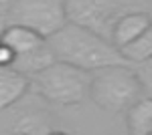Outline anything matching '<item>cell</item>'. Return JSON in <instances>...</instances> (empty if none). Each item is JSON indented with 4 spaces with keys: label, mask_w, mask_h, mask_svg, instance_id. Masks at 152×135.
<instances>
[{
    "label": "cell",
    "mask_w": 152,
    "mask_h": 135,
    "mask_svg": "<svg viewBox=\"0 0 152 135\" xmlns=\"http://www.w3.org/2000/svg\"><path fill=\"white\" fill-rule=\"evenodd\" d=\"M47 43L57 61L85 71H95L107 65H130L110 38L71 20H67L57 32L47 36Z\"/></svg>",
    "instance_id": "6da1fadb"
},
{
    "label": "cell",
    "mask_w": 152,
    "mask_h": 135,
    "mask_svg": "<svg viewBox=\"0 0 152 135\" xmlns=\"http://www.w3.org/2000/svg\"><path fill=\"white\" fill-rule=\"evenodd\" d=\"M142 91L144 85L132 65H107L91 71L89 99L105 113L126 111L142 97Z\"/></svg>",
    "instance_id": "7a4b0ae2"
},
{
    "label": "cell",
    "mask_w": 152,
    "mask_h": 135,
    "mask_svg": "<svg viewBox=\"0 0 152 135\" xmlns=\"http://www.w3.org/2000/svg\"><path fill=\"white\" fill-rule=\"evenodd\" d=\"M89 83L91 71L55 61L53 65L31 77V89L39 97H43L45 103L73 107L81 105L89 97Z\"/></svg>",
    "instance_id": "3957f363"
},
{
    "label": "cell",
    "mask_w": 152,
    "mask_h": 135,
    "mask_svg": "<svg viewBox=\"0 0 152 135\" xmlns=\"http://www.w3.org/2000/svg\"><path fill=\"white\" fill-rule=\"evenodd\" d=\"M6 24H23L45 38L69 20L65 0H14L4 16Z\"/></svg>",
    "instance_id": "277c9868"
},
{
    "label": "cell",
    "mask_w": 152,
    "mask_h": 135,
    "mask_svg": "<svg viewBox=\"0 0 152 135\" xmlns=\"http://www.w3.org/2000/svg\"><path fill=\"white\" fill-rule=\"evenodd\" d=\"M71 22L110 38L116 20L132 10L136 0H65Z\"/></svg>",
    "instance_id": "5b68a950"
},
{
    "label": "cell",
    "mask_w": 152,
    "mask_h": 135,
    "mask_svg": "<svg viewBox=\"0 0 152 135\" xmlns=\"http://www.w3.org/2000/svg\"><path fill=\"white\" fill-rule=\"evenodd\" d=\"M24 97L10 107L14 111L10 113L8 133H16V135L53 133V123H51V115L47 113V109L43 105H39V103L24 101Z\"/></svg>",
    "instance_id": "8992f818"
},
{
    "label": "cell",
    "mask_w": 152,
    "mask_h": 135,
    "mask_svg": "<svg viewBox=\"0 0 152 135\" xmlns=\"http://www.w3.org/2000/svg\"><path fill=\"white\" fill-rule=\"evenodd\" d=\"M152 24V16L144 10H130L126 14H122L116 20L110 40L114 43V46H118L120 51L126 45H130L134 38H138L148 26Z\"/></svg>",
    "instance_id": "52a82bcc"
},
{
    "label": "cell",
    "mask_w": 152,
    "mask_h": 135,
    "mask_svg": "<svg viewBox=\"0 0 152 135\" xmlns=\"http://www.w3.org/2000/svg\"><path fill=\"white\" fill-rule=\"evenodd\" d=\"M31 89V79L12 67H0V113L8 111Z\"/></svg>",
    "instance_id": "ba28073f"
},
{
    "label": "cell",
    "mask_w": 152,
    "mask_h": 135,
    "mask_svg": "<svg viewBox=\"0 0 152 135\" xmlns=\"http://www.w3.org/2000/svg\"><path fill=\"white\" fill-rule=\"evenodd\" d=\"M57 58H55V53H53V48L49 46V43H41L39 46H35L33 51H28V53H23V55H16L14 58V63H12V69H16L18 73H23L26 75L28 79L37 75V73H41L43 69H47L49 65H53Z\"/></svg>",
    "instance_id": "9c48e42d"
},
{
    "label": "cell",
    "mask_w": 152,
    "mask_h": 135,
    "mask_svg": "<svg viewBox=\"0 0 152 135\" xmlns=\"http://www.w3.org/2000/svg\"><path fill=\"white\" fill-rule=\"evenodd\" d=\"M45 40L47 38L41 32H37L28 26H23V24H6L2 30V43L6 46H10L16 55L28 53Z\"/></svg>",
    "instance_id": "30bf717a"
},
{
    "label": "cell",
    "mask_w": 152,
    "mask_h": 135,
    "mask_svg": "<svg viewBox=\"0 0 152 135\" xmlns=\"http://www.w3.org/2000/svg\"><path fill=\"white\" fill-rule=\"evenodd\" d=\"M126 127L132 135H152V97H140L126 109Z\"/></svg>",
    "instance_id": "8fae6325"
},
{
    "label": "cell",
    "mask_w": 152,
    "mask_h": 135,
    "mask_svg": "<svg viewBox=\"0 0 152 135\" xmlns=\"http://www.w3.org/2000/svg\"><path fill=\"white\" fill-rule=\"evenodd\" d=\"M120 53L124 55V58L128 61L130 65H140L144 61L152 58V24L138 38H134L130 45L124 46Z\"/></svg>",
    "instance_id": "7c38bea8"
},
{
    "label": "cell",
    "mask_w": 152,
    "mask_h": 135,
    "mask_svg": "<svg viewBox=\"0 0 152 135\" xmlns=\"http://www.w3.org/2000/svg\"><path fill=\"white\" fill-rule=\"evenodd\" d=\"M136 73H138V77H140L144 89H150L152 91V58L140 63L138 69H136Z\"/></svg>",
    "instance_id": "4fadbf2b"
},
{
    "label": "cell",
    "mask_w": 152,
    "mask_h": 135,
    "mask_svg": "<svg viewBox=\"0 0 152 135\" xmlns=\"http://www.w3.org/2000/svg\"><path fill=\"white\" fill-rule=\"evenodd\" d=\"M14 58H16V53L4 43H0V67H12Z\"/></svg>",
    "instance_id": "5bb4252c"
},
{
    "label": "cell",
    "mask_w": 152,
    "mask_h": 135,
    "mask_svg": "<svg viewBox=\"0 0 152 135\" xmlns=\"http://www.w3.org/2000/svg\"><path fill=\"white\" fill-rule=\"evenodd\" d=\"M12 2H14V0H0V18L6 16V12H8V8L12 6Z\"/></svg>",
    "instance_id": "9a60e30c"
},
{
    "label": "cell",
    "mask_w": 152,
    "mask_h": 135,
    "mask_svg": "<svg viewBox=\"0 0 152 135\" xmlns=\"http://www.w3.org/2000/svg\"><path fill=\"white\" fill-rule=\"evenodd\" d=\"M4 26H6V20L0 18V43H2V30H4Z\"/></svg>",
    "instance_id": "2e32d148"
}]
</instances>
